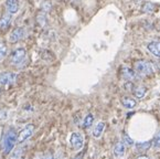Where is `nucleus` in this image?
<instances>
[{
	"label": "nucleus",
	"mask_w": 160,
	"mask_h": 159,
	"mask_svg": "<svg viewBox=\"0 0 160 159\" xmlns=\"http://www.w3.org/2000/svg\"><path fill=\"white\" fill-rule=\"evenodd\" d=\"M70 144L71 147L73 148L74 150H81L84 146V137L81 133H72L70 137Z\"/></svg>",
	"instance_id": "nucleus-4"
},
{
	"label": "nucleus",
	"mask_w": 160,
	"mask_h": 159,
	"mask_svg": "<svg viewBox=\"0 0 160 159\" xmlns=\"http://www.w3.org/2000/svg\"><path fill=\"white\" fill-rule=\"evenodd\" d=\"M152 145H153V147L157 148V149H159V148H160V131L156 134L155 138H153Z\"/></svg>",
	"instance_id": "nucleus-22"
},
{
	"label": "nucleus",
	"mask_w": 160,
	"mask_h": 159,
	"mask_svg": "<svg viewBox=\"0 0 160 159\" xmlns=\"http://www.w3.org/2000/svg\"><path fill=\"white\" fill-rule=\"evenodd\" d=\"M26 56H27L26 49H23V48H18V49H16L11 53V56H10V63L14 66L20 65V64L23 63Z\"/></svg>",
	"instance_id": "nucleus-3"
},
{
	"label": "nucleus",
	"mask_w": 160,
	"mask_h": 159,
	"mask_svg": "<svg viewBox=\"0 0 160 159\" xmlns=\"http://www.w3.org/2000/svg\"><path fill=\"white\" fill-rule=\"evenodd\" d=\"M6 55H7V45L5 42L0 41V61H2Z\"/></svg>",
	"instance_id": "nucleus-20"
},
{
	"label": "nucleus",
	"mask_w": 160,
	"mask_h": 159,
	"mask_svg": "<svg viewBox=\"0 0 160 159\" xmlns=\"http://www.w3.org/2000/svg\"><path fill=\"white\" fill-rule=\"evenodd\" d=\"M104 129H105V123L98 122L93 128V136L95 138H99L102 136V134L104 133Z\"/></svg>",
	"instance_id": "nucleus-13"
},
{
	"label": "nucleus",
	"mask_w": 160,
	"mask_h": 159,
	"mask_svg": "<svg viewBox=\"0 0 160 159\" xmlns=\"http://www.w3.org/2000/svg\"><path fill=\"white\" fill-rule=\"evenodd\" d=\"M137 159H149V158H148L147 156H139Z\"/></svg>",
	"instance_id": "nucleus-27"
},
{
	"label": "nucleus",
	"mask_w": 160,
	"mask_h": 159,
	"mask_svg": "<svg viewBox=\"0 0 160 159\" xmlns=\"http://www.w3.org/2000/svg\"><path fill=\"white\" fill-rule=\"evenodd\" d=\"M42 159H62V156L60 154H55V155H47V156H44Z\"/></svg>",
	"instance_id": "nucleus-25"
},
{
	"label": "nucleus",
	"mask_w": 160,
	"mask_h": 159,
	"mask_svg": "<svg viewBox=\"0 0 160 159\" xmlns=\"http://www.w3.org/2000/svg\"><path fill=\"white\" fill-rule=\"evenodd\" d=\"M135 71L137 74L141 75V76H149L155 72L152 63L144 61V60H139L135 63Z\"/></svg>",
	"instance_id": "nucleus-2"
},
{
	"label": "nucleus",
	"mask_w": 160,
	"mask_h": 159,
	"mask_svg": "<svg viewBox=\"0 0 160 159\" xmlns=\"http://www.w3.org/2000/svg\"><path fill=\"white\" fill-rule=\"evenodd\" d=\"M122 141L125 144L126 146H132V145H134V141H132V138H130L126 133L122 134Z\"/></svg>",
	"instance_id": "nucleus-21"
},
{
	"label": "nucleus",
	"mask_w": 160,
	"mask_h": 159,
	"mask_svg": "<svg viewBox=\"0 0 160 159\" xmlns=\"http://www.w3.org/2000/svg\"><path fill=\"white\" fill-rule=\"evenodd\" d=\"M147 49L151 54L160 58V42H150L147 45Z\"/></svg>",
	"instance_id": "nucleus-11"
},
{
	"label": "nucleus",
	"mask_w": 160,
	"mask_h": 159,
	"mask_svg": "<svg viewBox=\"0 0 160 159\" xmlns=\"http://www.w3.org/2000/svg\"><path fill=\"white\" fill-rule=\"evenodd\" d=\"M8 117V112L6 110H0V119L1 121H3V119H6Z\"/></svg>",
	"instance_id": "nucleus-26"
},
{
	"label": "nucleus",
	"mask_w": 160,
	"mask_h": 159,
	"mask_svg": "<svg viewBox=\"0 0 160 159\" xmlns=\"http://www.w3.org/2000/svg\"><path fill=\"white\" fill-rule=\"evenodd\" d=\"M146 92H147V89L144 86L135 87L134 95H135V97H137V98H142L145 96V94H146Z\"/></svg>",
	"instance_id": "nucleus-16"
},
{
	"label": "nucleus",
	"mask_w": 160,
	"mask_h": 159,
	"mask_svg": "<svg viewBox=\"0 0 160 159\" xmlns=\"http://www.w3.org/2000/svg\"><path fill=\"white\" fill-rule=\"evenodd\" d=\"M125 152H126V145L122 141H118L115 146H114V149H113V154L116 158H122V157L125 156Z\"/></svg>",
	"instance_id": "nucleus-8"
},
{
	"label": "nucleus",
	"mask_w": 160,
	"mask_h": 159,
	"mask_svg": "<svg viewBox=\"0 0 160 159\" xmlns=\"http://www.w3.org/2000/svg\"><path fill=\"white\" fill-rule=\"evenodd\" d=\"M122 77L127 81H132L136 77V73L134 71H132L129 68H122Z\"/></svg>",
	"instance_id": "nucleus-14"
},
{
	"label": "nucleus",
	"mask_w": 160,
	"mask_h": 159,
	"mask_svg": "<svg viewBox=\"0 0 160 159\" xmlns=\"http://www.w3.org/2000/svg\"><path fill=\"white\" fill-rule=\"evenodd\" d=\"M18 75L12 72H3L0 74V85H9L17 81Z\"/></svg>",
	"instance_id": "nucleus-6"
},
{
	"label": "nucleus",
	"mask_w": 160,
	"mask_h": 159,
	"mask_svg": "<svg viewBox=\"0 0 160 159\" xmlns=\"http://www.w3.org/2000/svg\"><path fill=\"white\" fill-rule=\"evenodd\" d=\"M51 8H52V3L50 0H45L44 3H42V11L49 12L50 10H51Z\"/></svg>",
	"instance_id": "nucleus-23"
},
{
	"label": "nucleus",
	"mask_w": 160,
	"mask_h": 159,
	"mask_svg": "<svg viewBox=\"0 0 160 159\" xmlns=\"http://www.w3.org/2000/svg\"><path fill=\"white\" fill-rule=\"evenodd\" d=\"M17 143V134L13 128H9L7 133L3 135L2 141H1V149L3 154H9L13 149Z\"/></svg>",
	"instance_id": "nucleus-1"
},
{
	"label": "nucleus",
	"mask_w": 160,
	"mask_h": 159,
	"mask_svg": "<svg viewBox=\"0 0 160 159\" xmlns=\"http://www.w3.org/2000/svg\"><path fill=\"white\" fill-rule=\"evenodd\" d=\"M120 102H122V105L124 106V107L128 108V110H132V108H134L135 106H136V104H137L134 98L128 97V96H124V97H122Z\"/></svg>",
	"instance_id": "nucleus-10"
},
{
	"label": "nucleus",
	"mask_w": 160,
	"mask_h": 159,
	"mask_svg": "<svg viewBox=\"0 0 160 159\" xmlns=\"http://www.w3.org/2000/svg\"><path fill=\"white\" fill-rule=\"evenodd\" d=\"M33 131H34V126L32 124H28L27 126H24V128L21 129V131L17 136V143L21 144L26 141L28 138L33 135Z\"/></svg>",
	"instance_id": "nucleus-5"
},
{
	"label": "nucleus",
	"mask_w": 160,
	"mask_h": 159,
	"mask_svg": "<svg viewBox=\"0 0 160 159\" xmlns=\"http://www.w3.org/2000/svg\"><path fill=\"white\" fill-rule=\"evenodd\" d=\"M23 37H24V30L22 28H20V27H18V28L13 29L11 31V33L9 34V42L11 43L19 42Z\"/></svg>",
	"instance_id": "nucleus-7"
},
{
	"label": "nucleus",
	"mask_w": 160,
	"mask_h": 159,
	"mask_svg": "<svg viewBox=\"0 0 160 159\" xmlns=\"http://www.w3.org/2000/svg\"><path fill=\"white\" fill-rule=\"evenodd\" d=\"M6 7L10 14H14L19 10V3H18V0H7Z\"/></svg>",
	"instance_id": "nucleus-9"
},
{
	"label": "nucleus",
	"mask_w": 160,
	"mask_h": 159,
	"mask_svg": "<svg viewBox=\"0 0 160 159\" xmlns=\"http://www.w3.org/2000/svg\"><path fill=\"white\" fill-rule=\"evenodd\" d=\"M21 156H22V149L21 148H18V149L14 150L13 155H12L10 159H22Z\"/></svg>",
	"instance_id": "nucleus-24"
},
{
	"label": "nucleus",
	"mask_w": 160,
	"mask_h": 159,
	"mask_svg": "<svg viewBox=\"0 0 160 159\" xmlns=\"http://www.w3.org/2000/svg\"><path fill=\"white\" fill-rule=\"evenodd\" d=\"M156 9V5H153L152 3H146L142 7V11L146 12V13H151Z\"/></svg>",
	"instance_id": "nucleus-18"
},
{
	"label": "nucleus",
	"mask_w": 160,
	"mask_h": 159,
	"mask_svg": "<svg viewBox=\"0 0 160 159\" xmlns=\"http://www.w3.org/2000/svg\"><path fill=\"white\" fill-rule=\"evenodd\" d=\"M150 146H151V144L149 143V141H146V143H137L136 144L137 151H145V150L148 149Z\"/></svg>",
	"instance_id": "nucleus-19"
},
{
	"label": "nucleus",
	"mask_w": 160,
	"mask_h": 159,
	"mask_svg": "<svg viewBox=\"0 0 160 159\" xmlns=\"http://www.w3.org/2000/svg\"><path fill=\"white\" fill-rule=\"evenodd\" d=\"M10 22H11V14L8 12V13L2 14V17L0 18V29L1 30H5L9 27Z\"/></svg>",
	"instance_id": "nucleus-12"
},
{
	"label": "nucleus",
	"mask_w": 160,
	"mask_h": 159,
	"mask_svg": "<svg viewBox=\"0 0 160 159\" xmlns=\"http://www.w3.org/2000/svg\"><path fill=\"white\" fill-rule=\"evenodd\" d=\"M93 122H94V116H93V114H87L86 116H85L84 121H83V127L84 128H88V127L92 126Z\"/></svg>",
	"instance_id": "nucleus-17"
},
{
	"label": "nucleus",
	"mask_w": 160,
	"mask_h": 159,
	"mask_svg": "<svg viewBox=\"0 0 160 159\" xmlns=\"http://www.w3.org/2000/svg\"><path fill=\"white\" fill-rule=\"evenodd\" d=\"M37 22H38V24L41 27V28H44L45 26H47V14H45L44 11H41L38 13V16H37Z\"/></svg>",
	"instance_id": "nucleus-15"
}]
</instances>
